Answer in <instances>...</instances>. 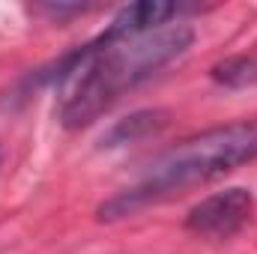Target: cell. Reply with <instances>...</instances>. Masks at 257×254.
<instances>
[{"instance_id":"cell-5","label":"cell","mask_w":257,"mask_h":254,"mask_svg":"<svg viewBox=\"0 0 257 254\" xmlns=\"http://www.w3.org/2000/svg\"><path fill=\"white\" fill-rule=\"evenodd\" d=\"M212 81L230 90H245L257 87V54H236V57H224L209 69Z\"/></svg>"},{"instance_id":"cell-4","label":"cell","mask_w":257,"mask_h":254,"mask_svg":"<svg viewBox=\"0 0 257 254\" xmlns=\"http://www.w3.org/2000/svg\"><path fill=\"white\" fill-rule=\"evenodd\" d=\"M168 123V114L159 111V108H150V111H135L128 114L126 120H117L111 132L102 138L105 147H123V144H135V141H144L150 135H156L159 129Z\"/></svg>"},{"instance_id":"cell-2","label":"cell","mask_w":257,"mask_h":254,"mask_svg":"<svg viewBox=\"0 0 257 254\" xmlns=\"http://www.w3.org/2000/svg\"><path fill=\"white\" fill-rule=\"evenodd\" d=\"M248 162H257V120L206 129L159 153L132 186L111 194L99 206V218L102 221L126 218L144 206L162 203L174 194L203 186Z\"/></svg>"},{"instance_id":"cell-3","label":"cell","mask_w":257,"mask_h":254,"mask_svg":"<svg viewBox=\"0 0 257 254\" xmlns=\"http://www.w3.org/2000/svg\"><path fill=\"white\" fill-rule=\"evenodd\" d=\"M251 212H254V194L248 189L233 186V189L215 191L203 197L200 203H194L186 215V227L200 239L221 242V239L236 236L248 224Z\"/></svg>"},{"instance_id":"cell-1","label":"cell","mask_w":257,"mask_h":254,"mask_svg":"<svg viewBox=\"0 0 257 254\" xmlns=\"http://www.w3.org/2000/svg\"><path fill=\"white\" fill-rule=\"evenodd\" d=\"M194 42L189 24H162L135 36L99 33L63 54L42 81L57 87V120L66 129L93 126L126 93L183 57Z\"/></svg>"}]
</instances>
